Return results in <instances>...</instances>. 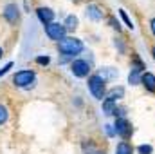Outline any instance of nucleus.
<instances>
[{"instance_id": "obj_1", "label": "nucleus", "mask_w": 155, "mask_h": 154, "mask_svg": "<svg viewBox=\"0 0 155 154\" xmlns=\"http://www.w3.org/2000/svg\"><path fill=\"white\" fill-rule=\"evenodd\" d=\"M83 49H85L83 42L76 37H65L61 42H58V53L67 60L78 56L79 53H83Z\"/></svg>"}, {"instance_id": "obj_2", "label": "nucleus", "mask_w": 155, "mask_h": 154, "mask_svg": "<svg viewBox=\"0 0 155 154\" xmlns=\"http://www.w3.org/2000/svg\"><path fill=\"white\" fill-rule=\"evenodd\" d=\"M88 91H90V94L96 98V100H105L107 98V82L103 80V78L99 76L97 73H94V75H90L88 76Z\"/></svg>"}, {"instance_id": "obj_3", "label": "nucleus", "mask_w": 155, "mask_h": 154, "mask_svg": "<svg viewBox=\"0 0 155 154\" xmlns=\"http://www.w3.org/2000/svg\"><path fill=\"white\" fill-rule=\"evenodd\" d=\"M36 78V73L33 69H22V71H16L13 75V85L15 87H22V89H27L33 85Z\"/></svg>"}, {"instance_id": "obj_4", "label": "nucleus", "mask_w": 155, "mask_h": 154, "mask_svg": "<svg viewBox=\"0 0 155 154\" xmlns=\"http://www.w3.org/2000/svg\"><path fill=\"white\" fill-rule=\"evenodd\" d=\"M43 31H45L47 38L52 40V42H56V44L61 42V40L67 37V29H65V26L60 24V22H52V24L43 26Z\"/></svg>"}, {"instance_id": "obj_5", "label": "nucleus", "mask_w": 155, "mask_h": 154, "mask_svg": "<svg viewBox=\"0 0 155 154\" xmlns=\"http://www.w3.org/2000/svg\"><path fill=\"white\" fill-rule=\"evenodd\" d=\"M71 73L76 78H88L92 73V64L85 58H76L71 62Z\"/></svg>"}, {"instance_id": "obj_6", "label": "nucleus", "mask_w": 155, "mask_h": 154, "mask_svg": "<svg viewBox=\"0 0 155 154\" xmlns=\"http://www.w3.org/2000/svg\"><path fill=\"white\" fill-rule=\"evenodd\" d=\"M2 16H4L5 22H9V24H13V26L18 24V22H20V7H18V4H16V2L5 4L4 9H2Z\"/></svg>"}, {"instance_id": "obj_7", "label": "nucleus", "mask_w": 155, "mask_h": 154, "mask_svg": "<svg viewBox=\"0 0 155 154\" xmlns=\"http://www.w3.org/2000/svg\"><path fill=\"white\" fill-rule=\"evenodd\" d=\"M114 129H116V134L121 136L123 140H128L132 136V125H130V121L126 118H116Z\"/></svg>"}, {"instance_id": "obj_8", "label": "nucleus", "mask_w": 155, "mask_h": 154, "mask_svg": "<svg viewBox=\"0 0 155 154\" xmlns=\"http://www.w3.org/2000/svg\"><path fill=\"white\" fill-rule=\"evenodd\" d=\"M85 15H87V18L92 20V22H101V20L105 18V11H103V7L97 5V4H88Z\"/></svg>"}, {"instance_id": "obj_9", "label": "nucleus", "mask_w": 155, "mask_h": 154, "mask_svg": "<svg viewBox=\"0 0 155 154\" xmlns=\"http://www.w3.org/2000/svg\"><path fill=\"white\" fill-rule=\"evenodd\" d=\"M36 16H38V20L43 26H47V24H52L54 22L56 13L51 7H47V5H40V7H36Z\"/></svg>"}, {"instance_id": "obj_10", "label": "nucleus", "mask_w": 155, "mask_h": 154, "mask_svg": "<svg viewBox=\"0 0 155 154\" xmlns=\"http://www.w3.org/2000/svg\"><path fill=\"white\" fill-rule=\"evenodd\" d=\"M96 73L103 78L105 82H108V80H116V78L119 76L117 69H114V67H101V69H97Z\"/></svg>"}, {"instance_id": "obj_11", "label": "nucleus", "mask_w": 155, "mask_h": 154, "mask_svg": "<svg viewBox=\"0 0 155 154\" xmlns=\"http://www.w3.org/2000/svg\"><path fill=\"white\" fill-rule=\"evenodd\" d=\"M141 83L146 87V91L155 93V75H153V73H150V71L143 73V80H141Z\"/></svg>"}, {"instance_id": "obj_12", "label": "nucleus", "mask_w": 155, "mask_h": 154, "mask_svg": "<svg viewBox=\"0 0 155 154\" xmlns=\"http://www.w3.org/2000/svg\"><path fill=\"white\" fill-rule=\"evenodd\" d=\"M101 109H103V114L114 116V113H116V109H117V103H116V102H112V100H108V98H105V100H103Z\"/></svg>"}, {"instance_id": "obj_13", "label": "nucleus", "mask_w": 155, "mask_h": 154, "mask_svg": "<svg viewBox=\"0 0 155 154\" xmlns=\"http://www.w3.org/2000/svg\"><path fill=\"white\" fill-rule=\"evenodd\" d=\"M123 96H124V89H123V87H117V85L112 87V89L107 93V98L112 100V102H116V103H117V100H121Z\"/></svg>"}, {"instance_id": "obj_14", "label": "nucleus", "mask_w": 155, "mask_h": 154, "mask_svg": "<svg viewBox=\"0 0 155 154\" xmlns=\"http://www.w3.org/2000/svg\"><path fill=\"white\" fill-rule=\"evenodd\" d=\"M141 80H143V73L132 67V71L128 73V83H130V85H139Z\"/></svg>"}, {"instance_id": "obj_15", "label": "nucleus", "mask_w": 155, "mask_h": 154, "mask_svg": "<svg viewBox=\"0 0 155 154\" xmlns=\"http://www.w3.org/2000/svg\"><path fill=\"white\" fill-rule=\"evenodd\" d=\"M78 16L76 15H67V18H65V22H63V26H65V29L67 31H74L78 27Z\"/></svg>"}, {"instance_id": "obj_16", "label": "nucleus", "mask_w": 155, "mask_h": 154, "mask_svg": "<svg viewBox=\"0 0 155 154\" xmlns=\"http://www.w3.org/2000/svg\"><path fill=\"white\" fill-rule=\"evenodd\" d=\"M116 154H134V149L128 142H119L116 147Z\"/></svg>"}, {"instance_id": "obj_17", "label": "nucleus", "mask_w": 155, "mask_h": 154, "mask_svg": "<svg viewBox=\"0 0 155 154\" xmlns=\"http://www.w3.org/2000/svg\"><path fill=\"white\" fill-rule=\"evenodd\" d=\"M81 149H83V152L85 154H94V145H92V142L90 140H83L81 142Z\"/></svg>"}, {"instance_id": "obj_18", "label": "nucleus", "mask_w": 155, "mask_h": 154, "mask_svg": "<svg viewBox=\"0 0 155 154\" xmlns=\"http://www.w3.org/2000/svg\"><path fill=\"white\" fill-rule=\"evenodd\" d=\"M7 120H9V109L4 103H0V125H4Z\"/></svg>"}, {"instance_id": "obj_19", "label": "nucleus", "mask_w": 155, "mask_h": 154, "mask_svg": "<svg viewBox=\"0 0 155 154\" xmlns=\"http://www.w3.org/2000/svg\"><path fill=\"white\" fill-rule=\"evenodd\" d=\"M119 15H121V18L124 20V24H126V27H130V29H134V22L130 20V16L126 15V11H124V9H119Z\"/></svg>"}, {"instance_id": "obj_20", "label": "nucleus", "mask_w": 155, "mask_h": 154, "mask_svg": "<svg viewBox=\"0 0 155 154\" xmlns=\"http://www.w3.org/2000/svg\"><path fill=\"white\" fill-rule=\"evenodd\" d=\"M137 152L139 154H152L153 152V147L152 145H139L137 147Z\"/></svg>"}, {"instance_id": "obj_21", "label": "nucleus", "mask_w": 155, "mask_h": 154, "mask_svg": "<svg viewBox=\"0 0 155 154\" xmlns=\"http://www.w3.org/2000/svg\"><path fill=\"white\" fill-rule=\"evenodd\" d=\"M116 118H126V107H121V105H117L116 113H114Z\"/></svg>"}, {"instance_id": "obj_22", "label": "nucleus", "mask_w": 155, "mask_h": 154, "mask_svg": "<svg viewBox=\"0 0 155 154\" xmlns=\"http://www.w3.org/2000/svg\"><path fill=\"white\" fill-rule=\"evenodd\" d=\"M49 62H51V58L45 54V56H36V64L38 65H49Z\"/></svg>"}, {"instance_id": "obj_23", "label": "nucleus", "mask_w": 155, "mask_h": 154, "mask_svg": "<svg viewBox=\"0 0 155 154\" xmlns=\"http://www.w3.org/2000/svg\"><path fill=\"white\" fill-rule=\"evenodd\" d=\"M105 131H107V134H108L110 138L117 136V134H116V129H114V125H112V123H107V125H105Z\"/></svg>"}, {"instance_id": "obj_24", "label": "nucleus", "mask_w": 155, "mask_h": 154, "mask_svg": "<svg viewBox=\"0 0 155 154\" xmlns=\"http://www.w3.org/2000/svg\"><path fill=\"white\" fill-rule=\"evenodd\" d=\"M108 24H110V27H114V29H117V31L121 29V24L117 22L114 16H108Z\"/></svg>"}, {"instance_id": "obj_25", "label": "nucleus", "mask_w": 155, "mask_h": 154, "mask_svg": "<svg viewBox=\"0 0 155 154\" xmlns=\"http://www.w3.org/2000/svg\"><path fill=\"white\" fill-rule=\"evenodd\" d=\"M11 67H13V62H7V64H5V65H4V67L0 69V76H4V75H5V73H7V71L11 69Z\"/></svg>"}, {"instance_id": "obj_26", "label": "nucleus", "mask_w": 155, "mask_h": 154, "mask_svg": "<svg viewBox=\"0 0 155 154\" xmlns=\"http://www.w3.org/2000/svg\"><path fill=\"white\" fill-rule=\"evenodd\" d=\"M150 29H152V35L155 37V16L150 20Z\"/></svg>"}, {"instance_id": "obj_27", "label": "nucleus", "mask_w": 155, "mask_h": 154, "mask_svg": "<svg viewBox=\"0 0 155 154\" xmlns=\"http://www.w3.org/2000/svg\"><path fill=\"white\" fill-rule=\"evenodd\" d=\"M94 154H105V151H96Z\"/></svg>"}, {"instance_id": "obj_28", "label": "nucleus", "mask_w": 155, "mask_h": 154, "mask_svg": "<svg viewBox=\"0 0 155 154\" xmlns=\"http://www.w3.org/2000/svg\"><path fill=\"white\" fill-rule=\"evenodd\" d=\"M2 56H4V49L0 47V58H2Z\"/></svg>"}, {"instance_id": "obj_29", "label": "nucleus", "mask_w": 155, "mask_h": 154, "mask_svg": "<svg viewBox=\"0 0 155 154\" xmlns=\"http://www.w3.org/2000/svg\"><path fill=\"white\" fill-rule=\"evenodd\" d=\"M152 54H153V58H155V45H153V49H152Z\"/></svg>"}]
</instances>
